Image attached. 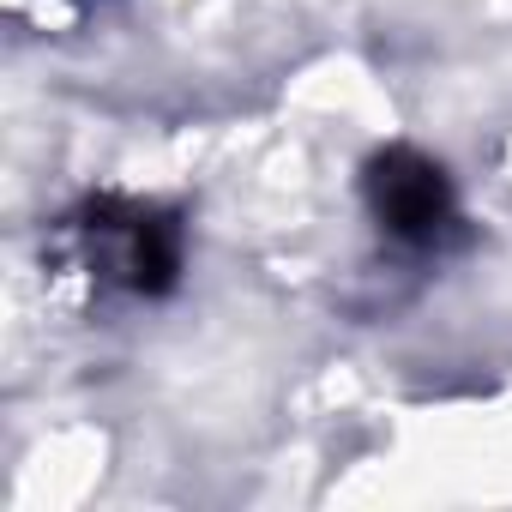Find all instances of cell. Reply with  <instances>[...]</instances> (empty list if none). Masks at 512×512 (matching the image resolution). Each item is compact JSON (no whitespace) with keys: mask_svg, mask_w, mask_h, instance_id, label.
<instances>
[{"mask_svg":"<svg viewBox=\"0 0 512 512\" xmlns=\"http://www.w3.org/2000/svg\"><path fill=\"white\" fill-rule=\"evenodd\" d=\"M368 205L398 241H416V247L440 241L458 223V193H452L446 169L410 145H392L368 163Z\"/></svg>","mask_w":512,"mask_h":512,"instance_id":"obj_1","label":"cell"}]
</instances>
